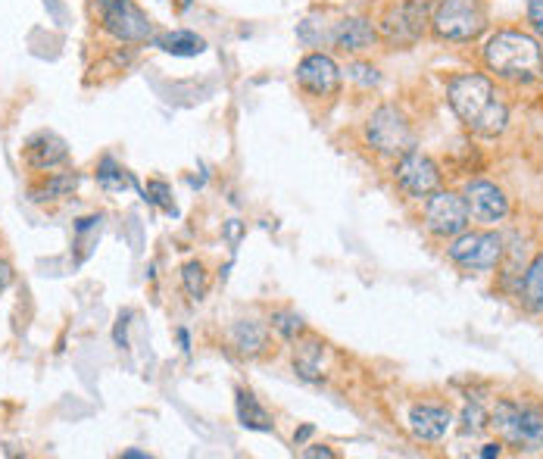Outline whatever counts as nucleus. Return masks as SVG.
Segmentation results:
<instances>
[{"instance_id":"nucleus-31","label":"nucleus","mask_w":543,"mask_h":459,"mask_svg":"<svg viewBox=\"0 0 543 459\" xmlns=\"http://www.w3.org/2000/svg\"><path fill=\"white\" fill-rule=\"evenodd\" d=\"M303 456L306 459H334V450H328V447H309V450H303Z\"/></svg>"},{"instance_id":"nucleus-18","label":"nucleus","mask_w":543,"mask_h":459,"mask_svg":"<svg viewBox=\"0 0 543 459\" xmlns=\"http://www.w3.org/2000/svg\"><path fill=\"white\" fill-rule=\"evenodd\" d=\"M235 406H238V419H241V425H244V428H253V431H272V428H275L272 416L266 413V406L253 397V391L238 388V394H235Z\"/></svg>"},{"instance_id":"nucleus-2","label":"nucleus","mask_w":543,"mask_h":459,"mask_svg":"<svg viewBox=\"0 0 543 459\" xmlns=\"http://www.w3.org/2000/svg\"><path fill=\"white\" fill-rule=\"evenodd\" d=\"M484 63L494 69L500 79L515 85H531L543 75V50L540 44L515 29H503L484 47Z\"/></svg>"},{"instance_id":"nucleus-16","label":"nucleus","mask_w":543,"mask_h":459,"mask_svg":"<svg viewBox=\"0 0 543 459\" xmlns=\"http://www.w3.org/2000/svg\"><path fill=\"white\" fill-rule=\"evenodd\" d=\"M79 188V172H44L38 185L29 188V197L35 203H50V200H63Z\"/></svg>"},{"instance_id":"nucleus-11","label":"nucleus","mask_w":543,"mask_h":459,"mask_svg":"<svg viewBox=\"0 0 543 459\" xmlns=\"http://www.w3.org/2000/svg\"><path fill=\"white\" fill-rule=\"evenodd\" d=\"M297 85L313 97H334L341 88V69L328 54H309L297 63Z\"/></svg>"},{"instance_id":"nucleus-4","label":"nucleus","mask_w":543,"mask_h":459,"mask_svg":"<svg viewBox=\"0 0 543 459\" xmlns=\"http://www.w3.org/2000/svg\"><path fill=\"white\" fill-rule=\"evenodd\" d=\"M431 29L441 41H475L487 29V7L481 0H441L431 13Z\"/></svg>"},{"instance_id":"nucleus-26","label":"nucleus","mask_w":543,"mask_h":459,"mask_svg":"<svg viewBox=\"0 0 543 459\" xmlns=\"http://www.w3.org/2000/svg\"><path fill=\"white\" fill-rule=\"evenodd\" d=\"M144 200L150 203H157V207H163L169 216H175V203L169 200V185L166 182H147V191H144Z\"/></svg>"},{"instance_id":"nucleus-25","label":"nucleus","mask_w":543,"mask_h":459,"mask_svg":"<svg viewBox=\"0 0 543 459\" xmlns=\"http://www.w3.org/2000/svg\"><path fill=\"white\" fill-rule=\"evenodd\" d=\"M490 422H487V416H484V410H481V403H469L465 406V413H462V431L465 435H478V431H484Z\"/></svg>"},{"instance_id":"nucleus-35","label":"nucleus","mask_w":543,"mask_h":459,"mask_svg":"<svg viewBox=\"0 0 543 459\" xmlns=\"http://www.w3.org/2000/svg\"><path fill=\"white\" fill-rule=\"evenodd\" d=\"M122 456H125V459H147V453H141V450H125Z\"/></svg>"},{"instance_id":"nucleus-21","label":"nucleus","mask_w":543,"mask_h":459,"mask_svg":"<svg viewBox=\"0 0 543 459\" xmlns=\"http://www.w3.org/2000/svg\"><path fill=\"white\" fill-rule=\"evenodd\" d=\"M322 363V344L319 341H300L297 350H294V369L300 372V378L306 381H319V366Z\"/></svg>"},{"instance_id":"nucleus-30","label":"nucleus","mask_w":543,"mask_h":459,"mask_svg":"<svg viewBox=\"0 0 543 459\" xmlns=\"http://www.w3.org/2000/svg\"><path fill=\"white\" fill-rule=\"evenodd\" d=\"M10 285H13V266L4 257H0V294H4Z\"/></svg>"},{"instance_id":"nucleus-10","label":"nucleus","mask_w":543,"mask_h":459,"mask_svg":"<svg viewBox=\"0 0 543 459\" xmlns=\"http://www.w3.org/2000/svg\"><path fill=\"white\" fill-rule=\"evenodd\" d=\"M394 182L409 194V197H428L441 188V169L422 150H406L394 166Z\"/></svg>"},{"instance_id":"nucleus-12","label":"nucleus","mask_w":543,"mask_h":459,"mask_svg":"<svg viewBox=\"0 0 543 459\" xmlns=\"http://www.w3.org/2000/svg\"><path fill=\"white\" fill-rule=\"evenodd\" d=\"M462 197H465V207H469V216L475 222L490 225V222H500L509 216V197L494 182H469Z\"/></svg>"},{"instance_id":"nucleus-34","label":"nucleus","mask_w":543,"mask_h":459,"mask_svg":"<svg viewBox=\"0 0 543 459\" xmlns=\"http://www.w3.org/2000/svg\"><path fill=\"white\" fill-rule=\"evenodd\" d=\"M500 453H503V447H500V444H487V447L481 450V456H484V459H490V456H500Z\"/></svg>"},{"instance_id":"nucleus-19","label":"nucleus","mask_w":543,"mask_h":459,"mask_svg":"<svg viewBox=\"0 0 543 459\" xmlns=\"http://www.w3.org/2000/svg\"><path fill=\"white\" fill-rule=\"evenodd\" d=\"M519 300H522V306L528 313H543V253H537L534 263L525 269Z\"/></svg>"},{"instance_id":"nucleus-33","label":"nucleus","mask_w":543,"mask_h":459,"mask_svg":"<svg viewBox=\"0 0 543 459\" xmlns=\"http://www.w3.org/2000/svg\"><path fill=\"white\" fill-rule=\"evenodd\" d=\"M309 435H313V425H303V428L297 431V435H294V444L300 447V444H303V441H306Z\"/></svg>"},{"instance_id":"nucleus-3","label":"nucleus","mask_w":543,"mask_h":459,"mask_svg":"<svg viewBox=\"0 0 543 459\" xmlns=\"http://www.w3.org/2000/svg\"><path fill=\"white\" fill-rule=\"evenodd\" d=\"M490 425L497 428V435L519 447V450H540L543 447V410L534 403H515V400H500L494 406Z\"/></svg>"},{"instance_id":"nucleus-22","label":"nucleus","mask_w":543,"mask_h":459,"mask_svg":"<svg viewBox=\"0 0 543 459\" xmlns=\"http://www.w3.org/2000/svg\"><path fill=\"white\" fill-rule=\"evenodd\" d=\"M97 182L107 188V191H125V188H138L135 175L122 169L113 157H103L100 166H97Z\"/></svg>"},{"instance_id":"nucleus-5","label":"nucleus","mask_w":543,"mask_h":459,"mask_svg":"<svg viewBox=\"0 0 543 459\" xmlns=\"http://www.w3.org/2000/svg\"><path fill=\"white\" fill-rule=\"evenodd\" d=\"M431 10L425 0H391L378 19V38L391 47H412L428 29Z\"/></svg>"},{"instance_id":"nucleus-8","label":"nucleus","mask_w":543,"mask_h":459,"mask_svg":"<svg viewBox=\"0 0 543 459\" xmlns=\"http://www.w3.org/2000/svg\"><path fill=\"white\" fill-rule=\"evenodd\" d=\"M450 260L459 269L487 272L503 260V235L497 232H462L450 244Z\"/></svg>"},{"instance_id":"nucleus-1","label":"nucleus","mask_w":543,"mask_h":459,"mask_svg":"<svg viewBox=\"0 0 543 459\" xmlns=\"http://www.w3.org/2000/svg\"><path fill=\"white\" fill-rule=\"evenodd\" d=\"M447 97H450L453 113L469 125L475 135L497 138L506 132L509 110L494 97V82H490L487 75H478V72L456 75L447 85Z\"/></svg>"},{"instance_id":"nucleus-24","label":"nucleus","mask_w":543,"mask_h":459,"mask_svg":"<svg viewBox=\"0 0 543 459\" xmlns=\"http://www.w3.org/2000/svg\"><path fill=\"white\" fill-rule=\"evenodd\" d=\"M272 328L278 331L284 341H297L303 331H306L303 319H300L297 313H291V310H275V313H272Z\"/></svg>"},{"instance_id":"nucleus-28","label":"nucleus","mask_w":543,"mask_h":459,"mask_svg":"<svg viewBox=\"0 0 543 459\" xmlns=\"http://www.w3.org/2000/svg\"><path fill=\"white\" fill-rule=\"evenodd\" d=\"M528 22L534 25V32L543 38V0H531V4H528Z\"/></svg>"},{"instance_id":"nucleus-23","label":"nucleus","mask_w":543,"mask_h":459,"mask_svg":"<svg viewBox=\"0 0 543 459\" xmlns=\"http://www.w3.org/2000/svg\"><path fill=\"white\" fill-rule=\"evenodd\" d=\"M181 282H185V291L194 300H203L206 291H210V275H206V266L200 260L185 263V269H181Z\"/></svg>"},{"instance_id":"nucleus-27","label":"nucleus","mask_w":543,"mask_h":459,"mask_svg":"<svg viewBox=\"0 0 543 459\" xmlns=\"http://www.w3.org/2000/svg\"><path fill=\"white\" fill-rule=\"evenodd\" d=\"M347 75H350L353 82L366 85V88H369V85H378V79H381L378 69L369 66V63H353V66H347Z\"/></svg>"},{"instance_id":"nucleus-7","label":"nucleus","mask_w":543,"mask_h":459,"mask_svg":"<svg viewBox=\"0 0 543 459\" xmlns=\"http://www.w3.org/2000/svg\"><path fill=\"white\" fill-rule=\"evenodd\" d=\"M366 141L384 157H403L406 150L416 147L409 119L397 107H378L366 122Z\"/></svg>"},{"instance_id":"nucleus-13","label":"nucleus","mask_w":543,"mask_h":459,"mask_svg":"<svg viewBox=\"0 0 543 459\" xmlns=\"http://www.w3.org/2000/svg\"><path fill=\"white\" fill-rule=\"evenodd\" d=\"M22 160L32 172H54L57 166H66L69 144L57 132H35L22 147Z\"/></svg>"},{"instance_id":"nucleus-17","label":"nucleus","mask_w":543,"mask_h":459,"mask_svg":"<svg viewBox=\"0 0 543 459\" xmlns=\"http://www.w3.org/2000/svg\"><path fill=\"white\" fill-rule=\"evenodd\" d=\"M231 344L247 356H260L269 350V328L256 319H241L231 328Z\"/></svg>"},{"instance_id":"nucleus-9","label":"nucleus","mask_w":543,"mask_h":459,"mask_svg":"<svg viewBox=\"0 0 543 459\" xmlns=\"http://www.w3.org/2000/svg\"><path fill=\"white\" fill-rule=\"evenodd\" d=\"M469 207H465V197L453 194V191H434V197H428L425 207V228L434 238H456L469 228Z\"/></svg>"},{"instance_id":"nucleus-6","label":"nucleus","mask_w":543,"mask_h":459,"mask_svg":"<svg viewBox=\"0 0 543 459\" xmlns=\"http://www.w3.org/2000/svg\"><path fill=\"white\" fill-rule=\"evenodd\" d=\"M94 10L100 29L122 44H144L153 38V22L135 0H94Z\"/></svg>"},{"instance_id":"nucleus-20","label":"nucleus","mask_w":543,"mask_h":459,"mask_svg":"<svg viewBox=\"0 0 543 459\" xmlns=\"http://www.w3.org/2000/svg\"><path fill=\"white\" fill-rule=\"evenodd\" d=\"M157 47L172 57H197L206 50V41L197 32H169V35L157 38Z\"/></svg>"},{"instance_id":"nucleus-14","label":"nucleus","mask_w":543,"mask_h":459,"mask_svg":"<svg viewBox=\"0 0 543 459\" xmlns=\"http://www.w3.org/2000/svg\"><path fill=\"white\" fill-rule=\"evenodd\" d=\"M331 41H334V47L347 50V54H362V50L375 47L378 29H375V22L366 19V16H347V19H341L338 25H334Z\"/></svg>"},{"instance_id":"nucleus-29","label":"nucleus","mask_w":543,"mask_h":459,"mask_svg":"<svg viewBox=\"0 0 543 459\" xmlns=\"http://www.w3.org/2000/svg\"><path fill=\"white\" fill-rule=\"evenodd\" d=\"M128 319H132V313H122L119 316V322H116V331H113V338H116V347H128V341H125V325H128Z\"/></svg>"},{"instance_id":"nucleus-32","label":"nucleus","mask_w":543,"mask_h":459,"mask_svg":"<svg viewBox=\"0 0 543 459\" xmlns=\"http://www.w3.org/2000/svg\"><path fill=\"white\" fill-rule=\"evenodd\" d=\"M225 235H228L231 244H238V238H241V222H238V219H231L228 228H225Z\"/></svg>"},{"instance_id":"nucleus-15","label":"nucleus","mask_w":543,"mask_h":459,"mask_svg":"<svg viewBox=\"0 0 543 459\" xmlns=\"http://www.w3.org/2000/svg\"><path fill=\"white\" fill-rule=\"evenodd\" d=\"M453 425V416L447 406L437 403H419L409 413V428L419 441H441Z\"/></svg>"}]
</instances>
